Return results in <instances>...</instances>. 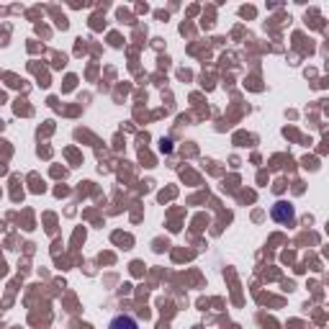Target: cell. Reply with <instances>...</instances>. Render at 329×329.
Instances as JSON below:
<instances>
[{"label":"cell","mask_w":329,"mask_h":329,"mask_svg":"<svg viewBox=\"0 0 329 329\" xmlns=\"http://www.w3.org/2000/svg\"><path fill=\"white\" fill-rule=\"evenodd\" d=\"M108 329H139V322L129 314H116L111 322H108Z\"/></svg>","instance_id":"2"},{"label":"cell","mask_w":329,"mask_h":329,"mask_svg":"<svg viewBox=\"0 0 329 329\" xmlns=\"http://www.w3.org/2000/svg\"><path fill=\"white\" fill-rule=\"evenodd\" d=\"M270 216H273V221H278V224H293L296 221V208H293V203H288V201H275L270 208Z\"/></svg>","instance_id":"1"},{"label":"cell","mask_w":329,"mask_h":329,"mask_svg":"<svg viewBox=\"0 0 329 329\" xmlns=\"http://www.w3.org/2000/svg\"><path fill=\"white\" fill-rule=\"evenodd\" d=\"M170 144H172L170 139H164V142H162V152H170V149H172V147H170Z\"/></svg>","instance_id":"3"}]
</instances>
